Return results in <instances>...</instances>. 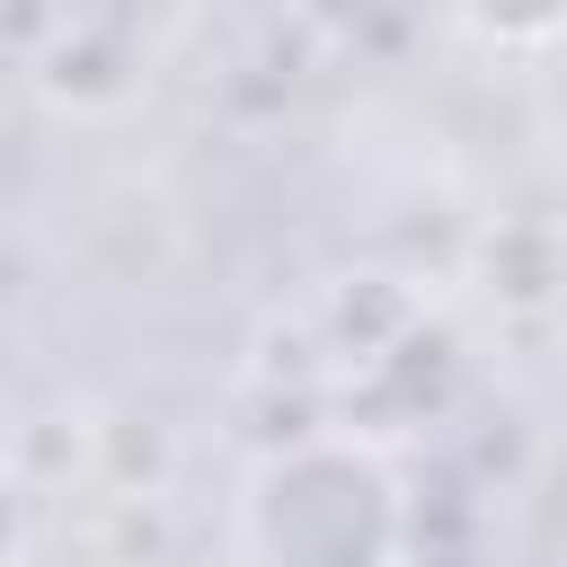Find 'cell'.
I'll use <instances>...</instances> for the list:
<instances>
[{
	"label": "cell",
	"instance_id": "obj_3",
	"mask_svg": "<svg viewBox=\"0 0 567 567\" xmlns=\"http://www.w3.org/2000/svg\"><path fill=\"white\" fill-rule=\"evenodd\" d=\"M416 328H425L416 284H408V275H381V266L337 275V284H328V301H319V346H328L337 363H354V381H363L390 346H408Z\"/></svg>",
	"mask_w": 567,
	"mask_h": 567
},
{
	"label": "cell",
	"instance_id": "obj_5",
	"mask_svg": "<svg viewBox=\"0 0 567 567\" xmlns=\"http://www.w3.org/2000/svg\"><path fill=\"white\" fill-rule=\"evenodd\" d=\"M478 275H487L496 310H540L567 284V239L549 221H496L487 248H478Z\"/></svg>",
	"mask_w": 567,
	"mask_h": 567
},
{
	"label": "cell",
	"instance_id": "obj_2",
	"mask_svg": "<svg viewBox=\"0 0 567 567\" xmlns=\"http://www.w3.org/2000/svg\"><path fill=\"white\" fill-rule=\"evenodd\" d=\"M35 97L62 106V115H115L142 97V53H133V27L124 18H53L35 62H27Z\"/></svg>",
	"mask_w": 567,
	"mask_h": 567
},
{
	"label": "cell",
	"instance_id": "obj_7",
	"mask_svg": "<svg viewBox=\"0 0 567 567\" xmlns=\"http://www.w3.org/2000/svg\"><path fill=\"white\" fill-rule=\"evenodd\" d=\"M408 567H487V558H478V549H416Z\"/></svg>",
	"mask_w": 567,
	"mask_h": 567
},
{
	"label": "cell",
	"instance_id": "obj_6",
	"mask_svg": "<svg viewBox=\"0 0 567 567\" xmlns=\"http://www.w3.org/2000/svg\"><path fill=\"white\" fill-rule=\"evenodd\" d=\"M35 540V487L18 478V461H0V567H18Z\"/></svg>",
	"mask_w": 567,
	"mask_h": 567
},
{
	"label": "cell",
	"instance_id": "obj_4",
	"mask_svg": "<svg viewBox=\"0 0 567 567\" xmlns=\"http://www.w3.org/2000/svg\"><path fill=\"white\" fill-rule=\"evenodd\" d=\"M363 399H399V416L408 425H425V416H443L452 408V390H461V346H452V328H416L408 346H390L363 381H354Z\"/></svg>",
	"mask_w": 567,
	"mask_h": 567
},
{
	"label": "cell",
	"instance_id": "obj_1",
	"mask_svg": "<svg viewBox=\"0 0 567 567\" xmlns=\"http://www.w3.org/2000/svg\"><path fill=\"white\" fill-rule=\"evenodd\" d=\"M239 567H408L416 496L372 434H284L239 478Z\"/></svg>",
	"mask_w": 567,
	"mask_h": 567
}]
</instances>
